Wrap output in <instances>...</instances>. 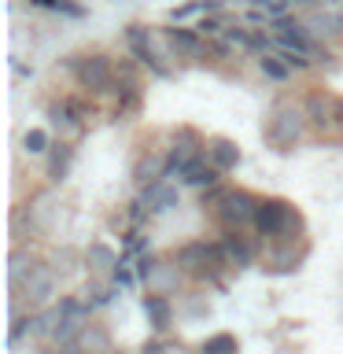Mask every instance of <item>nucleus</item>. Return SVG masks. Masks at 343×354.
Masks as SVG:
<instances>
[{"mask_svg":"<svg viewBox=\"0 0 343 354\" xmlns=\"http://www.w3.org/2000/svg\"><path fill=\"white\" fill-rule=\"evenodd\" d=\"M48 354H85V351L77 347V343H52Z\"/></svg>","mask_w":343,"mask_h":354,"instance_id":"72a5a7b5","label":"nucleus"},{"mask_svg":"<svg viewBox=\"0 0 343 354\" xmlns=\"http://www.w3.org/2000/svg\"><path fill=\"white\" fill-rule=\"evenodd\" d=\"M299 22L325 44H340L343 41V8H306Z\"/></svg>","mask_w":343,"mask_h":354,"instance_id":"ddd939ff","label":"nucleus"},{"mask_svg":"<svg viewBox=\"0 0 343 354\" xmlns=\"http://www.w3.org/2000/svg\"><path fill=\"white\" fill-rule=\"evenodd\" d=\"M314 8H343V0H314Z\"/></svg>","mask_w":343,"mask_h":354,"instance_id":"f704fd0d","label":"nucleus"},{"mask_svg":"<svg viewBox=\"0 0 343 354\" xmlns=\"http://www.w3.org/2000/svg\"><path fill=\"white\" fill-rule=\"evenodd\" d=\"M221 177H225V174H221V170H214V166L207 162V151H203L196 162H188V166H185L177 181H181V185H188V188H199V192H207V188L221 185Z\"/></svg>","mask_w":343,"mask_h":354,"instance_id":"a211bd4d","label":"nucleus"},{"mask_svg":"<svg viewBox=\"0 0 343 354\" xmlns=\"http://www.w3.org/2000/svg\"><path fill=\"white\" fill-rule=\"evenodd\" d=\"M140 354H170V347H166L163 336H155V339H148V343L140 347Z\"/></svg>","mask_w":343,"mask_h":354,"instance_id":"473e14b6","label":"nucleus"},{"mask_svg":"<svg viewBox=\"0 0 343 354\" xmlns=\"http://www.w3.org/2000/svg\"><path fill=\"white\" fill-rule=\"evenodd\" d=\"M240 144L237 140H229V137H210L207 140V162L214 166V170H221V174H232L240 166Z\"/></svg>","mask_w":343,"mask_h":354,"instance_id":"2eb2a0df","label":"nucleus"},{"mask_svg":"<svg viewBox=\"0 0 343 354\" xmlns=\"http://www.w3.org/2000/svg\"><path fill=\"white\" fill-rule=\"evenodd\" d=\"M71 162H74V144L55 140L52 151H48V181H63V177L71 174Z\"/></svg>","mask_w":343,"mask_h":354,"instance_id":"b1692460","label":"nucleus"},{"mask_svg":"<svg viewBox=\"0 0 343 354\" xmlns=\"http://www.w3.org/2000/svg\"><path fill=\"white\" fill-rule=\"evenodd\" d=\"M118 292H122V288L111 281V277H93V281L85 284V303L89 306H111Z\"/></svg>","mask_w":343,"mask_h":354,"instance_id":"393cba45","label":"nucleus"},{"mask_svg":"<svg viewBox=\"0 0 343 354\" xmlns=\"http://www.w3.org/2000/svg\"><path fill=\"white\" fill-rule=\"evenodd\" d=\"M310 133V122H306V111L303 104L295 100H273L270 111H266V122H262V137L273 151H292L295 144H303V137Z\"/></svg>","mask_w":343,"mask_h":354,"instance_id":"7ed1b4c3","label":"nucleus"},{"mask_svg":"<svg viewBox=\"0 0 343 354\" xmlns=\"http://www.w3.org/2000/svg\"><path fill=\"white\" fill-rule=\"evenodd\" d=\"M221 259H225V266L232 273L248 270V266H254L262 259V240L248 236V232H221Z\"/></svg>","mask_w":343,"mask_h":354,"instance_id":"9b49d317","label":"nucleus"},{"mask_svg":"<svg viewBox=\"0 0 343 354\" xmlns=\"http://www.w3.org/2000/svg\"><path fill=\"white\" fill-rule=\"evenodd\" d=\"M118 354H122V351H118Z\"/></svg>","mask_w":343,"mask_h":354,"instance_id":"c9c22d12","label":"nucleus"},{"mask_svg":"<svg viewBox=\"0 0 343 354\" xmlns=\"http://www.w3.org/2000/svg\"><path fill=\"white\" fill-rule=\"evenodd\" d=\"M273 26V41H277V48H288V52H295V55H303V59H310L314 66H325V63H332L336 55L328 52V44L325 41H317L314 33H310L299 19H277V22H270Z\"/></svg>","mask_w":343,"mask_h":354,"instance_id":"423d86ee","label":"nucleus"},{"mask_svg":"<svg viewBox=\"0 0 343 354\" xmlns=\"http://www.w3.org/2000/svg\"><path fill=\"white\" fill-rule=\"evenodd\" d=\"M126 52L133 55V63L140 71H148L159 82H174L177 77V66H174V55H170V44H166L163 30L151 33L148 26H126Z\"/></svg>","mask_w":343,"mask_h":354,"instance_id":"20e7f679","label":"nucleus"},{"mask_svg":"<svg viewBox=\"0 0 343 354\" xmlns=\"http://www.w3.org/2000/svg\"><path fill=\"white\" fill-rule=\"evenodd\" d=\"M203 151H207V140L199 137L196 129L181 126V129H177V137H174V144H170V151H166V174H170V177H181L185 166L196 162Z\"/></svg>","mask_w":343,"mask_h":354,"instance_id":"f8f14e48","label":"nucleus"},{"mask_svg":"<svg viewBox=\"0 0 343 354\" xmlns=\"http://www.w3.org/2000/svg\"><path fill=\"white\" fill-rule=\"evenodd\" d=\"M303 232H306V221L288 199L266 196L259 203V214H254V236H259L262 243H299Z\"/></svg>","mask_w":343,"mask_h":354,"instance_id":"f03ea898","label":"nucleus"},{"mask_svg":"<svg viewBox=\"0 0 343 354\" xmlns=\"http://www.w3.org/2000/svg\"><path fill=\"white\" fill-rule=\"evenodd\" d=\"M144 317L155 336H166L174 328V299L170 295H144Z\"/></svg>","mask_w":343,"mask_h":354,"instance_id":"dca6fc26","label":"nucleus"},{"mask_svg":"<svg viewBox=\"0 0 343 354\" xmlns=\"http://www.w3.org/2000/svg\"><path fill=\"white\" fill-rule=\"evenodd\" d=\"M52 270H55V273H71V270H74V251H71V248L55 251V259H52Z\"/></svg>","mask_w":343,"mask_h":354,"instance_id":"7c9ffc66","label":"nucleus"},{"mask_svg":"<svg viewBox=\"0 0 343 354\" xmlns=\"http://www.w3.org/2000/svg\"><path fill=\"white\" fill-rule=\"evenodd\" d=\"M137 273H140V284L148 288V295H177L188 277L174 259H155V254H144L137 262Z\"/></svg>","mask_w":343,"mask_h":354,"instance_id":"1a4fd4ad","label":"nucleus"},{"mask_svg":"<svg viewBox=\"0 0 343 354\" xmlns=\"http://www.w3.org/2000/svg\"><path fill=\"white\" fill-rule=\"evenodd\" d=\"M166 155H155V151H148V155H140L137 159V166H133V181H137L140 188H151V185H159V181H166Z\"/></svg>","mask_w":343,"mask_h":354,"instance_id":"412c9836","label":"nucleus"},{"mask_svg":"<svg viewBox=\"0 0 343 354\" xmlns=\"http://www.w3.org/2000/svg\"><path fill=\"white\" fill-rule=\"evenodd\" d=\"M140 199H144V207L151 210V218L170 214L174 207H181V192H177L170 181H159V185H151V188H140Z\"/></svg>","mask_w":343,"mask_h":354,"instance_id":"f3484780","label":"nucleus"},{"mask_svg":"<svg viewBox=\"0 0 343 354\" xmlns=\"http://www.w3.org/2000/svg\"><path fill=\"white\" fill-rule=\"evenodd\" d=\"M37 270V259H33L30 251H22V248H15L11 251V270H8V277H11V288H19L26 277Z\"/></svg>","mask_w":343,"mask_h":354,"instance_id":"a878e982","label":"nucleus"},{"mask_svg":"<svg viewBox=\"0 0 343 354\" xmlns=\"http://www.w3.org/2000/svg\"><path fill=\"white\" fill-rule=\"evenodd\" d=\"M52 11H59V15H66V19H82V15H85V8L71 4V0H55V4H52Z\"/></svg>","mask_w":343,"mask_h":354,"instance_id":"2f4dec72","label":"nucleus"},{"mask_svg":"<svg viewBox=\"0 0 343 354\" xmlns=\"http://www.w3.org/2000/svg\"><path fill=\"white\" fill-rule=\"evenodd\" d=\"M163 37H166V44H170L174 63H203V59H210V41L199 30L174 26L170 22V26L163 30Z\"/></svg>","mask_w":343,"mask_h":354,"instance_id":"9d476101","label":"nucleus"},{"mask_svg":"<svg viewBox=\"0 0 343 354\" xmlns=\"http://www.w3.org/2000/svg\"><path fill=\"white\" fill-rule=\"evenodd\" d=\"M240 343L232 332H214V336H207L203 343H199V354H237Z\"/></svg>","mask_w":343,"mask_h":354,"instance_id":"bb28decb","label":"nucleus"},{"mask_svg":"<svg viewBox=\"0 0 343 354\" xmlns=\"http://www.w3.org/2000/svg\"><path fill=\"white\" fill-rule=\"evenodd\" d=\"M229 26H232V22H229L225 15H221V11H218V15H203V19L196 22V30L203 33L207 41H214V37H225V30H229Z\"/></svg>","mask_w":343,"mask_h":354,"instance_id":"c85d7f7f","label":"nucleus"},{"mask_svg":"<svg viewBox=\"0 0 343 354\" xmlns=\"http://www.w3.org/2000/svg\"><path fill=\"white\" fill-rule=\"evenodd\" d=\"M66 71L74 74V82L82 85L89 96H107V93H115V85H118V71H115V63H111V55H104V52L71 55V59H66Z\"/></svg>","mask_w":343,"mask_h":354,"instance_id":"39448f33","label":"nucleus"},{"mask_svg":"<svg viewBox=\"0 0 343 354\" xmlns=\"http://www.w3.org/2000/svg\"><path fill=\"white\" fill-rule=\"evenodd\" d=\"M174 262L181 266L188 277H196V281H214L221 270H229L225 259H221V243L218 240H188L177 248Z\"/></svg>","mask_w":343,"mask_h":354,"instance_id":"6e6552de","label":"nucleus"},{"mask_svg":"<svg viewBox=\"0 0 343 354\" xmlns=\"http://www.w3.org/2000/svg\"><path fill=\"white\" fill-rule=\"evenodd\" d=\"M118 262H122L118 251L111 248V243H104V240H93L85 248V266H89V273H93V277H111Z\"/></svg>","mask_w":343,"mask_h":354,"instance_id":"aec40b11","label":"nucleus"},{"mask_svg":"<svg viewBox=\"0 0 343 354\" xmlns=\"http://www.w3.org/2000/svg\"><path fill=\"white\" fill-rule=\"evenodd\" d=\"M262 199L248 192V188H229V185H214L203 192V207L214 214L221 232H251L254 229V214H259Z\"/></svg>","mask_w":343,"mask_h":354,"instance_id":"f257e3e1","label":"nucleus"},{"mask_svg":"<svg viewBox=\"0 0 343 354\" xmlns=\"http://www.w3.org/2000/svg\"><path fill=\"white\" fill-rule=\"evenodd\" d=\"M59 306H41L37 314H30V339L33 343H55L59 336Z\"/></svg>","mask_w":343,"mask_h":354,"instance_id":"6ab92c4d","label":"nucleus"},{"mask_svg":"<svg viewBox=\"0 0 343 354\" xmlns=\"http://www.w3.org/2000/svg\"><path fill=\"white\" fill-rule=\"evenodd\" d=\"M22 148H26V155H48V151H52L48 129H41V126L26 129V137H22Z\"/></svg>","mask_w":343,"mask_h":354,"instance_id":"cd10ccee","label":"nucleus"},{"mask_svg":"<svg viewBox=\"0 0 343 354\" xmlns=\"http://www.w3.org/2000/svg\"><path fill=\"white\" fill-rule=\"evenodd\" d=\"M303 111L314 133L343 140V96L328 93V88H310L303 96Z\"/></svg>","mask_w":343,"mask_h":354,"instance_id":"0eeeda50","label":"nucleus"},{"mask_svg":"<svg viewBox=\"0 0 343 354\" xmlns=\"http://www.w3.org/2000/svg\"><path fill=\"white\" fill-rule=\"evenodd\" d=\"M111 281H115V284L122 288V292H126V288H133V284L140 281V273H137V266H133V262L126 259V254H122V262L115 266V273H111Z\"/></svg>","mask_w":343,"mask_h":354,"instance_id":"c756f323","label":"nucleus"},{"mask_svg":"<svg viewBox=\"0 0 343 354\" xmlns=\"http://www.w3.org/2000/svg\"><path fill=\"white\" fill-rule=\"evenodd\" d=\"M259 71H262L266 82H273V85H288V82L295 77V71L288 66V59H284V55L277 52V48L266 52V55H259Z\"/></svg>","mask_w":343,"mask_h":354,"instance_id":"4be33fe9","label":"nucleus"},{"mask_svg":"<svg viewBox=\"0 0 343 354\" xmlns=\"http://www.w3.org/2000/svg\"><path fill=\"white\" fill-rule=\"evenodd\" d=\"M303 259H306L303 240H299V248L295 243H262V270H270V273H292L299 270Z\"/></svg>","mask_w":343,"mask_h":354,"instance_id":"4468645a","label":"nucleus"},{"mask_svg":"<svg viewBox=\"0 0 343 354\" xmlns=\"http://www.w3.org/2000/svg\"><path fill=\"white\" fill-rule=\"evenodd\" d=\"M77 347L85 354H115V343H111V332L104 325H96V321H89L85 332L77 336Z\"/></svg>","mask_w":343,"mask_h":354,"instance_id":"5701e85b","label":"nucleus"}]
</instances>
